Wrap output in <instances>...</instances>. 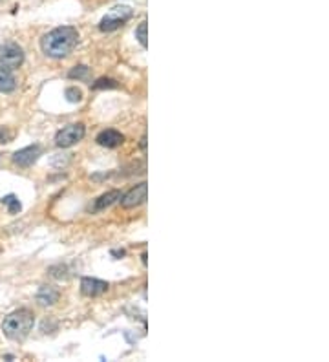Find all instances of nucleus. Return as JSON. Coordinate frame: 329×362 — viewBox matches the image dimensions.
<instances>
[{
  "instance_id": "aec40b11",
  "label": "nucleus",
  "mask_w": 329,
  "mask_h": 362,
  "mask_svg": "<svg viewBox=\"0 0 329 362\" xmlns=\"http://www.w3.org/2000/svg\"><path fill=\"white\" fill-rule=\"evenodd\" d=\"M112 254H116V256H123V254H125V251H113Z\"/></svg>"
},
{
  "instance_id": "f257e3e1",
  "label": "nucleus",
  "mask_w": 329,
  "mask_h": 362,
  "mask_svg": "<svg viewBox=\"0 0 329 362\" xmlns=\"http://www.w3.org/2000/svg\"><path fill=\"white\" fill-rule=\"evenodd\" d=\"M77 44H79V32L72 26L55 27L41 39L42 51L51 59H64L75 50Z\"/></svg>"
},
{
  "instance_id": "412c9836",
  "label": "nucleus",
  "mask_w": 329,
  "mask_h": 362,
  "mask_svg": "<svg viewBox=\"0 0 329 362\" xmlns=\"http://www.w3.org/2000/svg\"><path fill=\"white\" fill-rule=\"evenodd\" d=\"M0 2H2V0H0Z\"/></svg>"
},
{
  "instance_id": "9b49d317",
  "label": "nucleus",
  "mask_w": 329,
  "mask_h": 362,
  "mask_svg": "<svg viewBox=\"0 0 329 362\" xmlns=\"http://www.w3.org/2000/svg\"><path fill=\"white\" fill-rule=\"evenodd\" d=\"M121 196H123L121 190H118V189L110 190V192L103 194L99 199H97V201H95L94 211H95V213H99V211H104V208H106V207H110V205L116 204L118 199H121Z\"/></svg>"
},
{
  "instance_id": "f3484780",
  "label": "nucleus",
  "mask_w": 329,
  "mask_h": 362,
  "mask_svg": "<svg viewBox=\"0 0 329 362\" xmlns=\"http://www.w3.org/2000/svg\"><path fill=\"white\" fill-rule=\"evenodd\" d=\"M66 99L70 101V103H79V101L82 99V92L79 90V88H75V87L68 88V90H66Z\"/></svg>"
},
{
  "instance_id": "6e6552de",
  "label": "nucleus",
  "mask_w": 329,
  "mask_h": 362,
  "mask_svg": "<svg viewBox=\"0 0 329 362\" xmlns=\"http://www.w3.org/2000/svg\"><path fill=\"white\" fill-rule=\"evenodd\" d=\"M106 291H108V282L99 280V278H90V276H85L81 280V293L85 297H99Z\"/></svg>"
},
{
  "instance_id": "f8f14e48",
  "label": "nucleus",
  "mask_w": 329,
  "mask_h": 362,
  "mask_svg": "<svg viewBox=\"0 0 329 362\" xmlns=\"http://www.w3.org/2000/svg\"><path fill=\"white\" fill-rule=\"evenodd\" d=\"M15 88H17V79H15V75L11 73V70L0 68V92L9 94V92H13Z\"/></svg>"
},
{
  "instance_id": "6ab92c4d",
  "label": "nucleus",
  "mask_w": 329,
  "mask_h": 362,
  "mask_svg": "<svg viewBox=\"0 0 329 362\" xmlns=\"http://www.w3.org/2000/svg\"><path fill=\"white\" fill-rule=\"evenodd\" d=\"M141 149H147V136H143V139H141Z\"/></svg>"
},
{
  "instance_id": "39448f33",
  "label": "nucleus",
  "mask_w": 329,
  "mask_h": 362,
  "mask_svg": "<svg viewBox=\"0 0 329 362\" xmlns=\"http://www.w3.org/2000/svg\"><path fill=\"white\" fill-rule=\"evenodd\" d=\"M24 63V51L17 44L0 46V68L15 70Z\"/></svg>"
},
{
  "instance_id": "7ed1b4c3",
  "label": "nucleus",
  "mask_w": 329,
  "mask_h": 362,
  "mask_svg": "<svg viewBox=\"0 0 329 362\" xmlns=\"http://www.w3.org/2000/svg\"><path fill=\"white\" fill-rule=\"evenodd\" d=\"M132 9L128 6H119V8L110 9L108 13L101 18L99 30L101 32H113V30H119L123 24L132 18Z\"/></svg>"
},
{
  "instance_id": "a211bd4d",
  "label": "nucleus",
  "mask_w": 329,
  "mask_h": 362,
  "mask_svg": "<svg viewBox=\"0 0 329 362\" xmlns=\"http://www.w3.org/2000/svg\"><path fill=\"white\" fill-rule=\"evenodd\" d=\"M15 137V132L8 127H0V145H4V143H9V141H13Z\"/></svg>"
},
{
  "instance_id": "2eb2a0df",
  "label": "nucleus",
  "mask_w": 329,
  "mask_h": 362,
  "mask_svg": "<svg viewBox=\"0 0 329 362\" xmlns=\"http://www.w3.org/2000/svg\"><path fill=\"white\" fill-rule=\"evenodd\" d=\"M135 39L139 41L143 48H149V37H147V23H141L135 30Z\"/></svg>"
},
{
  "instance_id": "ddd939ff",
  "label": "nucleus",
  "mask_w": 329,
  "mask_h": 362,
  "mask_svg": "<svg viewBox=\"0 0 329 362\" xmlns=\"http://www.w3.org/2000/svg\"><path fill=\"white\" fill-rule=\"evenodd\" d=\"M118 87H119L118 81H113V79H106V77L99 79V81H95L94 85H92L94 90H104V88H106V90H112V88H118Z\"/></svg>"
},
{
  "instance_id": "423d86ee",
  "label": "nucleus",
  "mask_w": 329,
  "mask_h": 362,
  "mask_svg": "<svg viewBox=\"0 0 329 362\" xmlns=\"http://www.w3.org/2000/svg\"><path fill=\"white\" fill-rule=\"evenodd\" d=\"M147 196H149V183H139L135 185L134 189L128 190L127 194L121 196V205L123 208H135L143 205L147 201Z\"/></svg>"
},
{
  "instance_id": "f03ea898",
  "label": "nucleus",
  "mask_w": 329,
  "mask_h": 362,
  "mask_svg": "<svg viewBox=\"0 0 329 362\" xmlns=\"http://www.w3.org/2000/svg\"><path fill=\"white\" fill-rule=\"evenodd\" d=\"M35 324V315L30 309H18V311L9 313L2 320V331L4 335L11 340H24Z\"/></svg>"
},
{
  "instance_id": "1a4fd4ad",
  "label": "nucleus",
  "mask_w": 329,
  "mask_h": 362,
  "mask_svg": "<svg viewBox=\"0 0 329 362\" xmlns=\"http://www.w3.org/2000/svg\"><path fill=\"white\" fill-rule=\"evenodd\" d=\"M123 141H125V136H123L121 132L112 130V128L101 132L99 136H97V143L101 146H106V149H118L119 145H123Z\"/></svg>"
},
{
  "instance_id": "20e7f679",
  "label": "nucleus",
  "mask_w": 329,
  "mask_h": 362,
  "mask_svg": "<svg viewBox=\"0 0 329 362\" xmlns=\"http://www.w3.org/2000/svg\"><path fill=\"white\" fill-rule=\"evenodd\" d=\"M85 136H86V128L82 123L68 125V127H64L63 130L57 132V136H55V145L59 146V149H70V146H73L75 143L82 141V137Z\"/></svg>"
},
{
  "instance_id": "0eeeda50",
  "label": "nucleus",
  "mask_w": 329,
  "mask_h": 362,
  "mask_svg": "<svg viewBox=\"0 0 329 362\" xmlns=\"http://www.w3.org/2000/svg\"><path fill=\"white\" fill-rule=\"evenodd\" d=\"M42 156V149L39 145L26 146V149L17 150L13 154V163L18 167H32L33 163H37V159Z\"/></svg>"
},
{
  "instance_id": "9d476101",
  "label": "nucleus",
  "mask_w": 329,
  "mask_h": 362,
  "mask_svg": "<svg viewBox=\"0 0 329 362\" xmlns=\"http://www.w3.org/2000/svg\"><path fill=\"white\" fill-rule=\"evenodd\" d=\"M59 297L61 293L55 289L54 285H42L37 293V302L46 308V306H54L55 302H59Z\"/></svg>"
},
{
  "instance_id": "4468645a",
  "label": "nucleus",
  "mask_w": 329,
  "mask_h": 362,
  "mask_svg": "<svg viewBox=\"0 0 329 362\" xmlns=\"http://www.w3.org/2000/svg\"><path fill=\"white\" fill-rule=\"evenodd\" d=\"M2 204H4L6 207H8L9 214H17L18 211H20V201H18V199L15 198L13 194L6 196V198L2 199Z\"/></svg>"
},
{
  "instance_id": "dca6fc26",
  "label": "nucleus",
  "mask_w": 329,
  "mask_h": 362,
  "mask_svg": "<svg viewBox=\"0 0 329 362\" xmlns=\"http://www.w3.org/2000/svg\"><path fill=\"white\" fill-rule=\"evenodd\" d=\"M88 72H90V68H88V66H85V64H79V66H75L73 70H70L68 77H70V79H85L86 75H88Z\"/></svg>"
}]
</instances>
